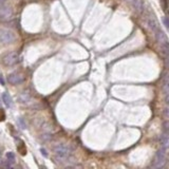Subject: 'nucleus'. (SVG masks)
I'll list each match as a JSON object with an SVG mask.
<instances>
[{
	"mask_svg": "<svg viewBox=\"0 0 169 169\" xmlns=\"http://www.w3.org/2000/svg\"><path fill=\"white\" fill-rule=\"evenodd\" d=\"M0 82H1V84H3V86H4V80H3V77L1 76V75H0Z\"/></svg>",
	"mask_w": 169,
	"mask_h": 169,
	"instance_id": "nucleus-25",
	"label": "nucleus"
},
{
	"mask_svg": "<svg viewBox=\"0 0 169 169\" xmlns=\"http://www.w3.org/2000/svg\"><path fill=\"white\" fill-rule=\"evenodd\" d=\"M5 119V113L2 109H0V122H3Z\"/></svg>",
	"mask_w": 169,
	"mask_h": 169,
	"instance_id": "nucleus-18",
	"label": "nucleus"
},
{
	"mask_svg": "<svg viewBox=\"0 0 169 169\" xmlns=\"http://www.w3.org/2000/svg\"><path fill=\"white\" fill-rule=\"evenodd\" d=\"M29 101H30L29 93H27V92L21 93V95H20V101H21V103H28Z\"/></svg>",
	"mask_w": 169,
	"mask_h": 169,
	"instance_id": "nucleus-14",
	"label": "nucleus"
},
{
	"mask_svg": "<svg viewBox=\"0 0 169 169\" xmlns=\"http://www.w3.org/2000/svg\"><path fill=\"white\" fill-rule=\"evenodd\" d=\"M17 150H18V152H19L21 155H25V153H27V148H25V146H24L23 142L20 141V144L17 145Z\"/></svg>",
	"mask_w": 169,
	"mask_h": 169,
	"instance_id": "nucleus-13",
	"label": "nucleus"
},
{
	"mask_svg": "<svg viewBox=\"0 0 169 169\" xmlns=\"http://www.w3.org/2000/svg\"><path fill=\"white\" fill-rule=\"evenodd\" d=\"M164 101H165V103H166V105H168V106H169V93H168V94L165 95Z\"/></svg>",
	"mask_w": 169,
	"mask_h": 169,
	"instance_id": "nucleus-22",
	"label": "nucleus"
},
{
	"mask_svg": "<svg viewBox=\"0 0 169 169\" xmlns=\"http://www.w3.org/2000/svg\"><path fill=\"white\" fill-rule=\"evenodd\" d=\"M13 17V11L11 7H2L0 9V19L3 21H7V20L12 19Z\"/></svg>",
	"mask_w": 169,
	"mask_h": 169,
	"instance_id": "nucleus-6",
	"label": "nucleus"
},
{
	"mask_svg": "<svg viewBox=\"0 0 169 169\" xmlns=\"http://www.w3.org/2000/svg\"><path fill=\"white\" fill-rule=\"evenodd\" d=\"M41 153H42L44 157H48V154H47V152H46V150H44V149H41Z\"/></svg>",
	"mask_w": 169,
	"mask_h": 169,
	"instance_id": "nucleus-24",
	"label": "nucleus"
},
{
	"mask_svg": "<svg viewBox=\"0 0 169 169\" xmlns=\"http://www.w3.org/2000/svg\"><path fill=\"white\" fill-rule=\"evenodd\" d=\"M132 5L134 7V10L138 13V14H142L145 10V5L143 0H132Z\"/></svg>",
	"mask_w": 169,
	"mask_h": 169,
	"instance_id": "nucleus-9",
	"label": "nucleus"
},
{
	"mask_svg": "<svg viewBox=\"0 0 169 169\" xmlns=\"http://www.w3.org/2000/svg\"><path fill=\"white\" fill-rule=\"evenodd\" d=\"M18 61H19V55H18L16 52L7 53V55H4L2 57L3 65L7 66V67H12V66H15Z\"/></svg>",
	"mask_w": 169,
	"mask_h": 169,
	"instance_id": "nucleus-5",
	"label": "nucleus"
},
{
	"mask_svg": "<svg viewBox=\"0 0 169 169\" xmlns=\"http://www.w3.org/2000/svg\"><path fill=\"white\" fill-rule=\"evenodd\" d=\"M163 113H164L165 117L169 118V107H166V108L164 109V111H163Z\"/></svg>",
	"mask_w": 169,
	"mask_h": 169,
	"instance_id": "nucleus-19",
	"label": "nucleus"
},
{
	"mask_svg": "<svg viewBox=\"0 0 169 169\" xmlns=\"http://www.w3.org/2000/svg\"><path fill=\"white\" fill-rule=\"evenodd\" d=\"M16 39V35L13 31L7 29H0V42L3 44H11Z\"/></svg>",
	"mask_w": 169,
	"mask_h": 169,
	"instance_id": "nucleus-3",
	"label": "nucleus"
},
{
	"mask_svg": "<svg viewBox=\"0 0 169 169\" xmlns=\"http://www.w3.org/2000/svg\"><path fill=\"white\" fill-rule=\"evenodd\" d=\"M163 130L165 133H169V121H165L163 123Z\"/></svg>",
	"mask_w": 169,
	"mask_h": 169,
	"instance_id": "nucleus-16",
	"label": "nucleus"
},
{
	"mask_svg": "<svg viewBox=\"0 0 169 169\" xmlns=\"http://www.w3.org/2000/svg\"><path fill=\"white\" fill-rule=\"evenodd\" d=\"M5 1H7V0H0V9H1L2 7H4Z\"/></svg>",
	"mask_w": 169,
	"mask_h": 169,
	"instance_id": "nucleus-23",
	"label": "nucleus"
},
{
	"mask_svg": "<svg viewBox=\"0 0 169 169\" xmlns=\"http://www.w3.org/2000/svg\"><path fill=\"white\" fill-rule=\"evenodd\" d=\"M163 92L165 94L169 93V75L164 76V84H163Z\"/></svg>",
	"mask_w": 169,
	"mask_h": 169,
	"instance_id": "nucleus-12",
	"label": "nucleus"
},
{
	"mask_svg": "<svg viewBox=\"0 0 169 169\" xmlns=\"http://www.w3.org/2000/svg\"><path fill=\"white\" fill-rule=\"evenodd\" d=\"M155 38H157V41L159 42L160 47H161V50H162V53L164 54L165 56L169 54V40L167 38L166 34L164 33L161 30H157V34H155Z\"/></svg>",
	"mask_w": 169,
	"mask_h": 169,
	"instance_id": "nucleus-1",
	"label": "nucleus"
},
{
	"mask_svg": "<svg viewBox=\"0 0 169 169\" xmlns=\"http://www.w3.org/2000/svg\"><path fill=\"white\" fill-rule=\"evenodd\" d=\"M7 160L9 161L10 163H14L15 162V154L13 152H7Z\"/></svg>",
	"mask_w": 169,
	"mask_h": 169,
	"instance_id": "nucleus-15",
	"label": "nucleus"
},
{
	"mask_svg": "<svg viewBox=\"0 0 169 169\" xmlns=\"http://www.w3.org/2000/svg\"><path fill=\"white\" fill-rule=\"evenodd\" d=\"M146 25L148 27V29H150L152 32H157L159 30V25H157V22L154 18L152 17H148L146 19Z\"/></svg>",
	"mask_w": 169,
	"mask_h": 169,
	"instance_id": "nucleus-8",
	"label": "nucleus"
},
{
	"mask_svg": "<svg viewBox=\"0 0 169 169\" xmlns=\"http://www.w3.org/2000/svg\"><path fill=\"white\" fill-rule=\"evenodd\" d=\"M54 152H55V155L58 160L65 161L70 157L71 149L69 146L65 145V144H58L54 147Z\"/></svg>",
	"mask_w": 169,
	"mask_h": 169,
	"instance_id": "nucleus-2",
	"label": "nucleus"
},
{
	"mask_svg": "<svg viewBox=\"0 0 169 169\" xmlns=\"http://www.w3.org/2000/svg\"><path fill=\"white\" fill-rule=\"evenodd\" d=\"M163 23L165 24V27L169 29V18L168 17H163Z\"/></svg>",
	"mask_w": 169,
	"mask_h": 169,
	"instance_id": "nucleus-17",
	"label": "nucleus"
},
{
	"mask_svg": "<svg viewBox=\"0 0 169 169\" xmlns=\"http://www.w3.org/2000/svg\"><path fill=\"white\" fill-rule=\"evenodd\" d=\"M165 161H166V150L164 148H161L157 151L154 157H153V161H152V167L154 168H161L163 167V165L165 164Z\"/></svg>",
	"mask_w": 169,
	"mask_h": 169,
	"instance_id": "nucleus-4",
	"label": "nucleus"
},
{
	"mask_svg": "<svg viewBox=\"0 0 169 169\" xmlns=\"http://www.w3.org/2000/svg\"><path fill=\"white\" fill-rule=\"evenodd\" d=\"M7 80L12 84H20L24 82V77L21 74H18V73H12V74L9 75Z\"/></svg>",
	"mask_w": 169,
	"mask_h": 169,
	"instance_id": "nucleus-7",
	"label": "nucleus"
},
{
	"mask_svg": "<svg viewBox=\"0 0 169 169\" xmlns=\"http://www.w3.org/2000/svg\"><path fill=\"white\" fill-rule=\"evenodd\" d=\"M2 162V159H1V151H0V163Z\"/></svg>",
	"mask_w": 169,
	"mask_h": 169,
	"instance_id": "nucleus-26",
	"label": "nucleus"
},
{
	"mask_svg": "<svg viewBox=\"0 0 169 169\" xmlns=\"http://www.w3.org/2000/svg\"><path fill=\"white\" fill-rule=\"evenodd\" d=\"M165 57H166V59H165V65H166L167 68H169V54L165 56Z\"/></svg>",
	"mask_w": 169,
	"mask_h": 169,
	"instance_id": "nucleus-21",
	"label": "nucleus"
},
{
	"mask_svg": "<svg viewBox=\"0 0 169 169\" xmlns=\"http://www.w3.org/2000/svg\"><path fill=\"white\" fill-rule=\"evenodd\" d=\"M2 101L4 103V105L7 107H12L13 105V101H12V97L9 93L7 92H3L2 93Z\"/></svg>",
	"mask_w": 169,
	"mask_h": 169,
	"instance_id": "nucleus-11",
	"label": "nucleus"
},
{
	"mask_svg": "<svg viewBox=\"0 0 169 169\" xmlns=\"http://www.w3.org/2000/svg\"><path fill=\"white\" fill-rule=\"evenodd\" d=\"M19 124L21 125V128L22 129L27 128V126H25V124L23 123V119H22V118H19Z\"/></svg>",
	"mask_w": 169,
	"mask_h": 169,
	"instance_id": "nucleus-20",
	"label": "nucleus"
},
{
	"mask_svg": "<svg viewBox=\"0 0 169 169\" xmlns=\"http://www.w3.org/2000/svg\"><path fill=\"white\" fill-rule=\"evenodd\" d=\"M160 144H161V147L164 148L165 150L169 149V135L167 133H164V134L161 135Z\"/></svg>",
	"mask_w": 169,
	"mask_h": 169,
	"instance_id": "nucleus-10",
	"label": "nucleus"
}]
</instances>
